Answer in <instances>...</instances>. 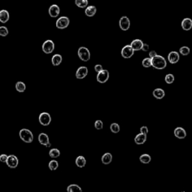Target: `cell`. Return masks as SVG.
<instances>
[{
	"instance_id": "6da1fadb",
	"label": "cell",
	"mask_w": 192,
	"mask_h": 192,
	"mask_svg": "<svg viewBox=\"0 0 192 192\" xmlns=\"http://www.w3.org/2000/svg\"><path fill=\"white\" fill-rule=\"evenodd\" d=\"M151 60H152V66L154 68L162 70L166 68L167 62L162 56H159L157 54L156 56L151 58Z\"/></svg>"
},
{
	"instance_id": "7a4b0ae2",
	"label": "cell",
	"mask_w": 192,
	"mask_h": 192,
	"mask_svg": "<svg viewBox=\"0 0 192 192\" xmlns=\"http://www.w3.org/2000/svg\"><path fill=\"white\" fill-rule=\"evenodd\" d=\"M19 136L21 140L26 143H31L33 141V134L30 130L26 129V128H23L20 131Z\"/></svg>"
},
{
	"instance_id": "3957f363",
	"label": "cell",
	"mask_w": 192,
	"mask_h": 192,
	"mask_svg": "<svg viewBox=\"0 0 192 192\" xmlns=\"http://www.w3.org/2000/svg\"><path fill=\"white\" fill-rule=\"evenodd\" d=\"M77 54H78L79 58L83 62H88L91 57L89 49L85 47H80L77 51Z\"/></svg>"
},
{
	"instance_id": "277c9868",
	"label": "cell",
	"mask_w": 192,
	"mask_h": 192,
	"mask_svg": "<svg viewBox=\"0 0 192 192\" xmlns=\"http://www.w3.org/2000/svg\"><path fill=\"white\" fill-rule=\"evenodd\" d=\"M55 49V44L52 40H47L42 44V51L46 54H50Z\"/></svg>"
},
{
	"instance_id": "5b68a950",
	"label": "cell",
	"mask_w": 192,
	"mask_h": 192,
	"mask_svg": "<svg viewBox=\"0 0 192 192\" xmlns=\"http://www.w3.org/2000/svg\"><path fill=\"white\" fill-rule=\"evenodd\" d=\"M69 23H70V20L68 17H60L59 19L56 20V26L58 29H66L68 26H69Z\"/></svg>"
},
{
	"instance_id": "8992f818",
	"label": "cell",
	"mask_w": 192,
	"mask_h": 192,
	"mask_svg": "<svg viewBox=\"0 0 192 192\" xmlns=\"http://www.w3.org/2000/svg\"><path fill=\"white\" fill-rule=\"evenodd\" d=\"M39 120L41 125L44 126H48L51 122V116L48 113L43 112L39 115Z\"/></svg>"
},
{
	"instance_id": "52a82bcc",
	"label": "cell",
	"mask_w": 192,
	"mask_h": 192,
	"mask_svg": "<svg viewBox=\"0 0 192 192\" xmlns=\"http://www.w3.org/2000/svg\"><path fill=\"white\" fill-rule=\"evenodd\" d=\"M6 164L8 167L11 168V169H15L18 167V164H19V160L14 155H10L8 156V159L6 161Z\"/></svg>"
},
{
	"instance_id": "ba28073f",
	"label": "cell",
	"mask_w": 192,
	"mask_h": 192,
	"mask_svg": "<svg viewBox=\"0 0 192 192\" xmlns=\"http://www.w3.org/2000/svg\"><path fill=\"white\" fill-rule=\"evenodd\" d=\"M110 74L107 70H102L100 72H98L97 74V81L100 83H105L107 81H108Z\"/></svg>"
},
{
	"instance_id": "9c48e42d",
	"label": "cell",
	"mask_w": 192,
	"mask_h": 192,
	"mask_svg": "<svg viewBox=\"0 0 192 192\" xmlns=\"http://www.w3.org/2000/svg\"><path fill=\"white\" fill-rule=\"evenodd\" d=\"M135 53V50L132 49L131 45H125L122 49L121 51V55L125 59H129Z\"/></svg>"
},
{
	"instance_id": "30bf717a",
	"label": "cell",
	"mask_w": 192,
	"mask_h": 192,
	"mask_svg": "<svg viewBox=\"0 0 192 192\" xmlns=\"http://www.w3.org/2000/svg\"><path fill=\"white\" fill-rule=\"evenodd\" d=\"M130 26H131V22H130L129 18L126 17V16H123L119 20V27L123 31H127L129 29Z\"/></svg>"
},
{
	"instance_id": "8fae6325",
	"label": "cell",
	"mask_w": 192,
	"mask_h": 192,
	"mask_svg": "<svg viewBox=\"0 0 192 192\" xmlns=\"http://www.w3.org/2000/svg\"><path fill=\"white\" fill-rule=\"evenodd\" d=\"M39 141L40 144L46 147H50L51 144L50 143L49 137L45 133H41L39 135Z\"/></svg>"
},
{
	"instance_id": "7c38bea8",
	"label": "cell",
	"mask_w": 192,
	"mask_h": 192,
	"mask_svg": "<svg viewBox=\"0 0 192 192\" xmlns=\"http://www.w3.org/2000/svg\"><path fill=\"white\" fill-rule=\"evenodd\" d=\"M88 74V68L86 66H81L78 68L76 71V77L77 79H83L87 76Z\"/></svg>"
},
{
	"instance_id": "4fadbf2b",
	"label": "cell",
	"mask_w": 192,
	"mask_h": 192,
	"mask_svg": "<svg viewBox=\"0 0 192 192\" xmlns=\"http://www.w3.org/2000/svg\"><path fill=\"white\" fill-rule=\"evenodd\" d=\"M51 18H57L60 14V8L57 5H52L48 10Z\"/></svg>"
},
{
	"instance_id": "5bb4252c",
	"label": "cell",
	"mask_w": 192,
	"mask_h": 192,
	"mask_svg": "<svg viewBox=\"0 0 192 192\" xmlns=\"http://www.w3.org/2000/svg\"><path fill=\"white\" fill-rule=\"evenodd\" d=\"M167 58L169 62L171 63V64H176V63H177L179 62L180 57L178 52H177V51H171V52L168 54Z\"/></svg>"
},
{
	"instance_id": "9a60e30c",
	"label": "cell",
	"mask_w": 192,
	"mask_h": 192,
	"mask_svg": "<svg viewBox=\"0 0 192 192\" xmlns=\"http://www.w3.org/2000/svg\"><path fill=\"white\" fill-rule=\"evenodd\" d=\"M131 47H132V49L135 51H139L142 50V47L143 45V42L140 39H135L133 40L131 43Z\"/></svg>"
},
{
	"instance_id": "2e32d148",
	"label": "cell",
	"mask_w": 192,
	"mask_h": 192,
	"mask_svg": "<svg viewBox=\"0 0 192 192\" xmlns=\"http://www.w3.org/2000/svg\"><path fill=\"white\" fill-rule=\"evenodd\" d=\"M174 135L176 137L179 138V139H184V138H185L187 134L184 128L181 127H177L174 130Z\"/></svg>"
},
{
	"instance_id": "e0dca14e",
	"label": "cell",
	"mask_w": 192,
	"mask_h": 192,
	"mask_svg": "<svg viewBox=\"0 0 192 192\" xmlns=\"http://www.w3.org/2000/svg\"><path fill=\"white\" fill-rule=\"evenodd\" d=\"M182 28L185 31H189L192 28V20L191 18H185L182 20V23H181Z\"/></svg>"
},
{
	"instance_id": "ac0fdd59",
	"label": "cell",
	"mask_w": 192,
	"mask_h": 192,
	"mask_svg": "<svg viewBox=\"0 0 192 192\" xmlns=\"http://www.w3.org/2000/svg\"><path fill=\"white\" fill-rule=\"evenodd\" d=\"M146 137H147V135H144L143 133L138 134L135 138V143L137 144V145H141V144H143V143L146 141Z\"/></svg>"
},
{
	"instance_id": "d6986e66",
	"label": "cell",
	"mask_w": 192,
	"mask_h": 192,
	"mask_svg": "<svg viewBox=\"0 0 192 192\" xmlns=\"http://www.w3.org/2000/svg\"><path fill=\"white\" fill-rule=\"evenodd\" d=\"M10 15L7 10L0 11V22L2 23H6L9 20Z\"/></svg>"
},
{
	"instance_id": "ffe728a7",
	"label": "cell",
	"mask_w": 192,
	"mask_h": 192,
	"mask_svg": "<svg viewBox=\"0 0 192 192\" xmlns=\"http://www.w3.org/2000/svg\"><path fill=\"white\" fill-rule=\"evenodd\" d=\"M152 95L157 99H162L165 96V92L161 88H157V89H154L152 92Z\"/></svg>"
},
{
	"instance_id": "44dd1931",
	"label": "cell",
	"mask_w": 192,
	"mask_h": 192,
	"mask_svg": "<svg viewBox=\"0 0 192 192\" xmlns=\"http://www.w3.org/2000/svg\"><path fill=\"white\" fill-rule=\"evenodd\" d=\"M97 12V8L94 5H89L85 9V14L87 17H93Z\"/></svg>"
},
{
	"instance_id": "7402d4cb",
	"label": "cell",
	"mask_w": 192,
	"mask_h": 192,
	"mask_svg": "<svg viewBox=\"0 0 192 192\" xmlns=\"http://www.w3.org/2000/svg\"><path fill=\"white\" fill-rule=\"evenodd\" d=\"M113 160V156L110 152H107V153L104 154L102 158H101V161L104 164H109L112 162Z\"/></svg>"
},
{
	"instance_id": "603a6c76",
	"label": "cell",
	"mask_w": 192,
	"mask_h": 192,
	"mask_svg": "<svg viewBox=\"0 0 192 192\" xmlns=\"http://www.w3.org/2000/svg\"><path fill=\"white\" fill-rule=\"evenodd\" d=\"M51 62H52L53 65L54 66H58L62 62V57L60 54H55L54 56H53L52 59H51Z\"/></svg>"
},
{
	"instance_id": "cb8c5ba5",
	"label": "cell",
	"mask_w": 192,
	"mask_h": 192,
	"mask_svg": "<svg viewBox=\"0 0 192 192\" xmlns=\"http://www.w3.org/2000/svg\"><path fill=\"white\" fill-rule=\"evenodd\" d=\"M75 163H76V165H77L78 167H81V168L84 167L86 166V158L82 156H78V157L76 158Z\"/></svg>"
},
{
	"instance_id": "d4e9b609",
	"label": "cell",
	"mask_w": 192,
	"mask_h": 192,
	"mask_svg": "<svg viewBox=\"0 0 192 192\" xmlns=\"http://www.w3.org/2000/svg\"><path fill=\"white\" fill-rule=\"evenodd\" d=\"M67 191L68 192H82V188H81L78 185L76 184H71L68 185L67 188Z\"/></svg>"
},
{
	"instance_id": "484cf974",
	"label": "cell",
	"mask_w": 192,
	"mask_h": 192,
	"mask_svg": "<svg viewBox=\"0 0 192 192\" xmlns=\"http://www.w3.org/2000/svg\"><path fill=\"white\" fill-rule=\"evenodd\" d=\"M26 84L22 81H18L17 83L15 84V89L18 92H24L26 90Z\"/></svg>"
},
{
	"instance_id": "4316f807",
	"label": "cell",
	"mask_w": 192,
	"mask_h": 192,
	"mask_svg": "<svg viewBox=\"0 0 192 192\" xmlns=\"http://www.w3.org/2000/svg\"><path fill=\"white\" fill-rule=\"evenodd\" d=\"M140 161L143 164H149L151 161V156L149 154H143L140 156Z\"/></svg>"
},
{
	"instance_id": "83f0119b",
	"label": "cell",
	"mask_w": 192,
	"mask_h": 192,
	"mask_svg": "<svg viewBox=\"0 0 192 192\" xmlns=\"http://www.w3.org/2000/svg\"><path fill=\"white\" fill-rule=\"evenodd\" d=\"M89 2L88 0H75V5H77L78 8H85L87 7Z\"/></svg>"
},
{
	"instance_id": "f1b7e54d",
	"label": "cell",
	"mask_w": 192,
	"mask_h": 192,
	"mask_svg": "<svg viewBox=\"0 0 192 192\" xmlns=\"http://www.w3.org/2000/svg\"><path fill=\"white\" fill-rule=\"evenodd\" d=\"M49 156L53 158H56L60 156V151L56 148L51 149L49 152Z\"/></svg>"
},
{
	"instance_id": "f546056e",
	"label": "cell",
	"mask_w": 192,
	"mask_h": 192,
	"mask_svg": "<svg viewBox=\"0 0 192 192\" xmlns=\"http://www.w3.org/2000/svg\"><path fill=\"white\" fill-rule=\"evenodd\" d=\"M48 167H49V169L50 170L54 171V170H57V168L59 167V163H58V161H56V160H52V161H50L49 164H48Z\"/></svg>"
},
{
	"instance_id": "4dcf8cb0",
	"label": "cell",
	"mask_w": 192,
	"mask_h": 192,
	"mask_svg": "<svg viewBox=\"0 0 192 192\" xmlns=\"http://www.w3.org/2000/svg\"><path fill=\"white\" fill-rule=\"evenodd\" d=\"M110 131H112L114 134H117V133H119V131H120V127H119V125L117 124V123H112L110 125Z\"/></svg>"
},
{
	"instance_id": "1f68e13d",
	"label": "cell",
	"mask_w": 192,
	"mask_h": 192,
	"mask_svg": "<svg viewBox=\"0 0 192 192\" xmlns=\"http://www.w3.org/2000/svg\"><path fill=\"white\" fill-rule=\"evenodd\" d=\"M142 65L144 68H149L152 66V60H151L150 57L145 58L142 62Z\"/></svg>"
},
{
	"instance_id": "d6a6232c",
	"label": "cell",
	"mask_w": 192,
	"mask_h": 192,
	"mask_svg": "<svg viewBox=\"0 0 192 192\" xmlns=\"http://www.w3.org/2000/svg\"><path fill=\"white\" fill-rule=\"evenodd\" d=\"M174 80L175 77L174 76H173V74H167V75L165 76V78H164V81H165V82L167 84L173 83L174 82Z\"/></svg>"
},
{
	"instance_id": "836d02e7",
	"label": "cell",
	"mask_w": 192,
	"mask_h": 192,
	"mask_svg": "<svg viewBox=\"0 0 192 192\" xmlns=\"http://www.w3.org/2000/svg\"><path fill=\"white\" fill-rule=\"evenodd\" d=\"M179 53L182 56H188L190 53V48L188 47L184 46L179 49Z\"/></svg>"
},
{
	"instance_id": "e575fe53",
	"label": "cell",
	"mask_w": 192,
	"mask_h": 192,
	"mask_svg": "<svg viewBox=\"0 0 192 192\" xmlns=\"http://www.w3.org/2000/svg\"><path fill=\"white\" fill-rule=\"evenodd\" d=\"M8 35V29L7 27L2 26H0V36L6 37Z\"/></svg>"
},
{
	"instance_id": "d590c367",
	"label": "cell",
	"mask_w": 192,
	"mask_h": 192,
	"mask_svg": "<svg viewBox=\"0 0 192 192\" xmlns=\"http://www.w3.org/2000/svg\"><path fill=\"white\" fill-rule=\"evenodd\" d=\"M95 127L97 130H101L104 127L103 122L101 120H97L95 122Z\"/></svg>"
},
{
	"instance_id": "8d00e7d4",
	"label": "cell",
	"mask_w": 192,
	"mask_h": 192,
	"mask_svg": "<svg viewBox=\"0 0 192 192\" xmlns=\"http://www.w3.org/2000/svg\"><path fill=\"white\" fill-rule=\"evenodd\" d=\"M8 156L7 155H5V154H2V155H0V161L2 163H6V161H7L8 159Z\"/></svg>"
},
{
	"instance_id": "74e56055",
	"label": "cell",
	"mask_w": 192,
	"mask_h": 192,
	"mask_svg": "<svg viewBox=\"0 0 192 192\" xmlns=\"http://www.w3.org/2000/svg\"><path fill=\"white\" fill-rule=\"evenodd\" d=\"M140 133H143V134H144V135H146L149 132V129L146 126H143V127L140 128Z\"/></svg>"
},
{
	"instance_id": "f35d334b",
	"label": "cell",
	"mask_w": 192,
	"mask_h": 192,
	"mask_svg": "<svg viewBox=\"0 0 192 192\" xmlns=\"http://www.w3.org/2000/svg\"><path fill=\"white\" fill-rule=\"evenodd\" d=\"M102 70H103V66H102V65H99V64L95 65V71L97 73H98V72H100Z\"/></svg>"
},
{
	"instance_id": "ab89813d",
	"label": "cell",
	"mask_w": 192,
	"mask_h": 192,
	"mask_svg": "<svg viewBox=\"0 0 192 192\" xmlns=\"http://www.w3.org/2000/svg\"><path fill=\"white\" fill-rule=\"evenodd\" d=\"M149 50V45L147 44H143V47H142V50L144 51V52H146Z\"/></svg>"
},
{
	"instance_id": "60d3db41",
	"label": "cell",
	"mask_w": 192,
	"mask_h": 192,
	"mask_svg": "<svg viewBox=\"0 0 192 192\" xmlns=\"http://www.w3.org/2000/svg\"><path fill=\"white\" fill-rule=\"evenodd\" d=\"M156 55H157V53H156L155 50H152L150 51V53H149V57L150 58L154 57V56H156Z\"/></svg>"
}]
</instances>
